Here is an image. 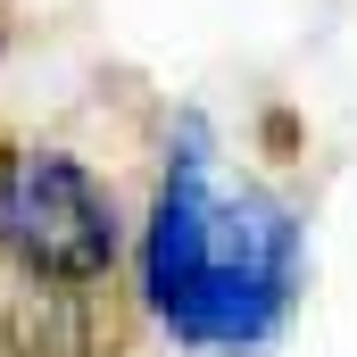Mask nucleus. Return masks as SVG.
<instances>
[{
  "label": "nucleus",
  "mask_w": 357,
  "mask_h": 357,
  "mask_svg": "<svg viewBox=\"0 0 357 357\" xmlns=\"http://www.w3.org/2000/svg\"><path fill=\"white\" fill-rule=\"evenodd\" d=\"M125 250L116 199L67 150H0V258L42 291H91Z\"/></svg>",
  "instance_id": "f03ea898"
},
{
  "label": "nucleus",
  "mask_w": 357,
  "mask_h": 357,
  "mask_svg": "<svg viewBox=\"0 0 357 357\" xmlns=\"http://www.w3.org/2000/svg\"><path fill=\"white\" fill-rule=\"evenodd\" d=\"M299 274H307L299 216L266 183H233L225 150H216V125L183 116L175 142H167L158 199H150V233H142L150 316L183 349L250 357L291 324Z\"/></svg>",
  "instance_id": "f257e3e1"
},
{
  "label": "nucleus",
  "mask_w": 357,
  "mask_h": 357,
  "mask_svg": "<svg viewBox=\"0 0 357 357\" xmlns=\"http://www.w3.org/2000/svg\"><path fill=\"white\" fill-rule=\"evenodd\" d=\"M0 50H8V0H0Z\"/></svg>",
  "instance_id": "7ed1b4c3"
}]
</instances>
